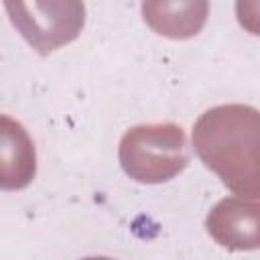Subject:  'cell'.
Wrapping results in <instances>:
<instances>
[{
    "label": "cell",
    "mask_w": 260,
    "mask_h": 260,
    "mask_svg": "<svg viewBox=\"0 0 260 260\" xmlns=\"http://www.w3.org/2000/svg\"><path fill=\"white\" fill-rule=\"evenodd\" d=\"M193 146L232 193L260 199V110L248 104L209 108L193 124Z\"/></svg>",
    "instance_id": "cell-1"
},
{
    "label": "cell",
    "mask_w": 260,
    "mask_h": 260,
    "mask_svg": "<svg viewBox=\"0 0 260 260\" xmlns=\"http://www.w3.org/2000/svg\"><path fill=\"white\" fill-rule=\"evenodd\" d=\"M118 158L124 173L144 185L175 179L191 160L185 130L179 124H138L124 132Z\"/></svg>",
    "instance_id": "cell-2"
},
{
    "label": "cell",
    "mask_w": 260,
    "mask_h": 260,
    "mask_svg": "<svg viewBox=\"0 0 260 260\" xmlns=\"http://www.w3.org/2000/svg\"><path fill=\"white\" fill-rule=\"evenodd\" d=\"M12 26L39 53L73 43L85 24L83 0H4Z\"/></svg>",
    "instance_id": "cell-3"
},
{
    "label": "cell",
    "mask_w": 260,
    "mask_h": 260,
    "mask_svg": "<svg viewBox=\"0 0 260 260\" xmlns=\"http://www.w3.org/2000/svg\"><path fill=\"white\" fill-rule=\"evenodd\" d=\"M207 234L228 250L260 248V199L225 197L213 205L205 219Z\"/></svg>",
    "instance_id": "cell-4"
},
{
    "label": "cell",
    "mask_w": 260,
    "mask_h": 260,
    "mask_svg": "<svg viewBox=\"0 0 260 260\" xmlns=\"http://www.w3.org/2000/svg\"><path fill=\"white\" fill-rule=\"evenodd\" d=\"M144 22L160 37L185 41L201 32L209 16V0H142Z\"/></svg>",
    "instance_id": "cell-5"
},
{
    "label": "cell",
    "mask_w": 260,
    "mask_h": 260,
    "mask_svg": "<svg viewBox=\"0 0 260 260\" xmlns=\"http://www.w3.org/2000/svg\"><path fill=\"white\" fill-rule=\"evenodd\" d=\"M2 146H0V185L6 191L24 189L37 175L35 144L24 126L2 114Z\"/></svg>",
    "instance_id": "cell-6"
},
{
    "label": "cell",
    "mask_w": 260,
    "mask_h": 260,
    "mask_svg": "<svg viewBox=\"0 0 260 260\" xmlns=\"http://www.w3.org/2000/svg\"><path fill=\"white\" fill-rule=\"evenodd\" d=\"M236 18L246 32L260 37V0H236Z\"/></svg>",
    "instance_id": "cell-7"
}]
</instances>
